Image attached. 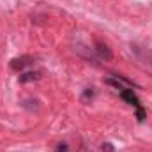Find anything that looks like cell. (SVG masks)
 <instances>
[{"label": "cell", "mask_w": 152, "mask_h": 152, "mask_svg": "<svg viewBox=\"0 0 152 152\" xmlns=\"http://www.w3.org/2000/svg\"><path fill=\"white\" fill-rule=\"evenodd\" d=\"M96 53H97V57L99 58H103V60H112V50H110V46L106 44V42H103V41H96Z\"/></svg>", "instance_id": "cell-2"}, {"label": "cell", "mask_w": 152, "mask_h": 152, "mask_svg": "<svg viewBox=\"0 0 152 152\" xmlns=\"http://www.w3.org/2000/svg\"><path fill=\"white\" fill-rule=\"evenodd\" d=\"M103 152H113V145L112 143H104L103 145Z\"/></svg>", "instance_id": "cell-8"}, {"label": "cell", "mask_w": 152, "mask_h": 152, "mask_svg": "<svg viewBox=\"0 0 152 152\" xmlns=\"http://www.w3.org/2000/svg\"><path fill=\"white\" fill-rule=\"evenodd\" d=\"M136 118H138V122H143V120H145V112H143L142 106L136 108Z\"/></svg>", "instance_id": "cell-5"}, {"label": "cell", "mask_w": 152, "mask_h": 152, "mask_svg": "<svg viewBox=\"0 0 152 152\" xmlns=\"http://www.w3.org/2000/svg\"><path fill=\"white\" fill-rule=\"evenodd\" d=\"M94 97V92H92V88H85V92H83V101H87V99H92Z\"/></svg>", "instance_id": "cell-6"}, {"label": "cell", "mask_w": 152, "mask_h": 152, "mask_svg": "<svg viewBox=\"0 0 152 152\" xmlns=\"http://www.w3.org/2000/svg\"><path fill=\"white\" fill-rule=\"evenodd\" d=\"M32 64H34V58H32V57L21 55V57H16V58L11 60V69H14V71H23L25 67H28V66H32Z\"/></svg>", "instance_id": "cell-1"}, {"label": "cell", "mask_w": 152, "mask_h": 152, "mask_svg": "<svg viewBox=\"0 0 152 152\" xmlns=\"http://www.w3.org/2000/svg\"><path fill=\"white\" fill-rule=\"evenodd\" d=\"M120 97H122V99H124L126 103L133 104L134 108H140V106H142V104H140V99L136 97V94H134V92H133L131 88H127V87H126L124 90H120Z\"/></svg>", "instance_id": "cell-3"}, {"label": "cell", "mask_w": 152, "mask_h": 152, "mask_svg": "<svg viewBox=\"0 0 152 152\" xmlns=\"http://www.w3.org/2000/svg\"><path fill=\"white\" fill-rule=\"evenodd\" d=\"M39 76H41V73H37V71H28V73H23V75L20 76V83L36 81V80H39Z\"/></svg>", "instance_id": "cell-4"}, {"label": "cell", "mask_w": 152, "mask_h": 152, "mask_svg": "<svg viewBox=\"0 0 152 152\" xmlns=\"http://www.w3.org/2000/svg\"><path fill=\"white\" fill-rule=\"evenodd\" d=\"M55 152H67V145H66V143H58L57 149H55Z\"/></svg>", "instance_id": "cell-7"}]
</instances>
